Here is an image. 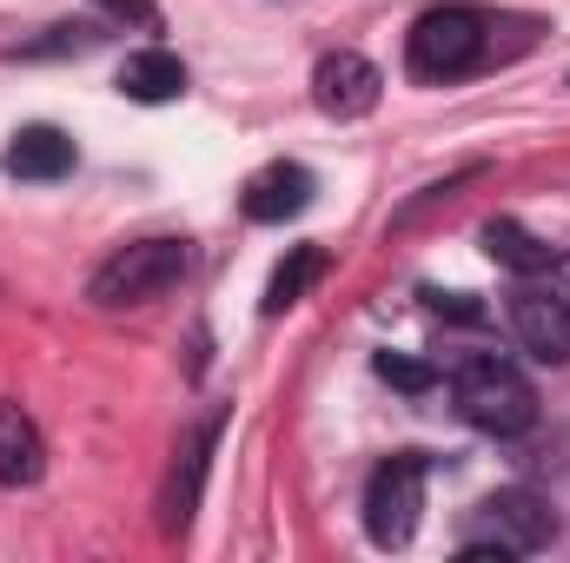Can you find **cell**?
<instances>
[{
  "mask_svg": "<svg viewBox=\"0 0 570 563\" xmlns=\"http://www.w3.org/2000/svg\"><path fill=\"white\" fill-rule=\"evenodd\" d=\"M451 398H458L464 424H478V431H491V437H518V431L538 424V392H531V378H524L511 358H498V352L458 358V365H451Z\"/></svg>",
  "mask_w": 570,
  "mask_h": 563,
  "instance_id": "6da1fadb",
  "label": "cell"
},
{
  "mask_svg": "<svg viewBox=\"0 0 570 563\" xmlns=\"http://www.w3.org/2000/svg\"><path fill=\"white\" fill-rule=\"evenodd\" d=\"M186 266H193V253H186V239H134V246H120L94 285H87V298L100 305V312H134V305H153V298H166L173 285L186 279Z\"/></svg>",
  "mask_w": 570,
  "mask_h": 563,
  "instance_id": "7a4b0ae2",
  "label": "cell"
},
{
  "mask_svg": "<svg viewBox=\"0 0 570 563\" xmlns=\"http://www.w3.org/2000/svg\"><path fill=\"white\" fill-rule=\"evenodd\" d=\"M551 537H558V517H551L544 497H531V491H498V497L478 504V524H471V537L458 544V557L464 563L531 557V551H544Z\"/></svg>",
  "mask_w": 570,
  "mask_h": 563,
  "instance_id": "3957f363",
  "label": "cell"
},
{
  "mask_svg": "<svg viewBox=\"0 0 570 563\" xmlns=\"http://www.w3.org/2000/svg\"><path fill=\"white\" fill-rule=\"evenodd\" d=\"M425 477L431 464L419 451H399V457H385L372 471V484H365V531H372L379 551H405L412 544L419 511H425Z\"/></svg>",
  "mask_w": 570,
  "mask_h": 563,
  "instance_id": "277c9868",
  "label": "cell"
},
{
  "mask_svg": "<svg viewBox=\"0 0 570 563\" xmlns=\"http://www.w3.org/2000/svg\"><path fill=\"white\" fill-rule=\"evenodd\" d=\"M478 60H484V13H471V7H431L405 40L412 80H458Z\"/></svg>",
  "mask_w": 570,
  "mask_h": 563,
  "instance_id": "5b68a950",
  "label": "cell"
},
{
  "mask_svg": "<svg viewBox=\"0 0 570 563\" xmlns=\"http://www.w3.org/2000/svg\"><path fill=\"white\" fill-rule=\"evenodd\" d=\"M511 332L538 365H570V298L558 285H518L511 292Z\"/></svg>",
  "mask_w": 570,
  "mask_h": 563,
  "instance_id": "8992f818",
  "label": "cell"
},
{
  "mask_svg": "<svg viewBox=\"0 0 570 563\" xmlns=\"http://www.w3.org/2000/svg\"><path fill=\"white\" fill-rule=\"evenodd\" d=\"M379 67L365 60V53H325L318 67H312V100L332 113V120H358V113H372L379 107Z\"/></svg>",
  "mask_w": 570,
  "mask_h": 563,
  "instance_id": "52a82bcc",
  "label": "cell"
},
{
  "mask_svg": "<svg viewBox=\"0 0 570 563\" xmlns=\"http://www.w3.org/2000/svg\"><path fill=\"white\" fill-rule=\"evenodd\" d=\"M312 192H318V179L305 172V166H292V159H273L266 172H253L246 179V219L253 226H285V219H298L305 206H312Z\"/></svg>",
  "mask_w": 570,
  "mask_h": 563,
  "instance_id": "ba28073f",
  "label": "cell"
},
{
  "mask_svg": "<svg viewBox=\"0 0 570 563\" xmlns=\"http://www.w3.org/2000/svg\"><path fill=\"white\" fill-rule=\"evenodd\" d=\"M213 437H219V424H193V431H186V444H179V457H173V471H166V491H159V524H166V531H186V517H193V504H199V484H206Z\"/></svg>",
  "mask_w": 570,
  "mask_h": 563,
  "instance_id": "9c48e42d",
  "label": "cell"
},
{
  "mask_svg": "<svg viewBox=\"0 0 570 563\" xmlns=\"http://www.w3.org/2000/svg\"><path fill=\"white\" fill-rule=\"evenodd\" d=\"M120 93L140 100V107H166V100H179V93H186V67H179V53H166V47H140V53H127V60H120Z\"/></svg>",
  "mask_w": 570,
  "mask_h": 563,
  "instance_id": "30bf717a",
  "label": "cell"
},
{
  "mask_svg": "<svg viewBox=\"0 0 570 563\" xmlns=\"http://www.w3.org/2000/svg\"><path fill=\"white\" fill-rule=\"evenodd\" d=\"M40 471H47V444H40L33 418L0 398V484L20 491V484H40Z\"/></svg>",
  "mask_w": 570,
  "mask_h": 563,
  "instance_id": "8fae6325",
  "label": "cell"
},
{
  "mask_svg": "<svg viewBox=\"0 0 570 563\" xmlns=\"http://www.w3.org/2000/svg\"><path fill=\"white\" fill-rule=\"evenodd\" d=\"M7 172L13 179H67L73 172V140L60 127H20L7 146Z\"/></svg>",
  "mask_w": 570,
  "mask_h": 563,
  "instance_id": "7c38bea8",
  "label": "cell"
},
{
  "mask_svg": "<svg viewBox=\"0 0 570 563\" xmlns=\"http://www.w3.org/2000/svg\"><path fill=\"white\" fill-rule=\"evenodd\" d=\"M484 253H491L498 266L524 273V279H538V273H551V266H558V253H551L538 233H524L518 219H491V226H484Z\"/></svg>",
  "mask_w": 570,
  "mask_h": 563,
  "instance_id": "4fadbf2b",
  "label": "cell"
},
{
  "mask_svg": "<svg viewBox=\"0 0 570 563\" xmlns=\"http://www.w3.org/2000/svg\"><path fill=\"white\" fill-rule=\"evenodd\" d=\"M325 273V253L318 246H298L292 259H285L279 273H273V285H266V318H279V312H292L298 298H305V285Z\"/></svg>",
  "mask_w": 570,
  "mask_h": 563,
  "instance_id": "5bb4252c",
  "label": "cell"
},
{
  "mask_svg": "<svg viewBox=\"0 0 570 563\" xmlns=\"http://www.w3.org/2000/svg\"><path fill=\"white\" fill-rule=\"evenodd\" d=\"M379 372H385L392 385H405V392H425V385H431V372H425V365H412V358H392V352L379 358Z\"/></svg>",
  "mask_w": 570,
  "mask_h": 563,
  "instance_id": "9a60e30c",
  "label": "cell"
},
{
  "mask_svg": "<svg viewBox=\"0 0 570 563\" xmlns=\"http://www.w3.org/2000/svg\"><path fill=\"white\" fill-rule=\"evenodd\" d=\"M425 305L438 318H484V305H471L464 292H425Z\"/></svg>",
  "mask_w": 570,
  "mask_h": 563,
  "instance_id": "2e32d148",
  "label": "cell"
},
{
  "mask_svg": "<svg viewBox=\"0 0 570 563\" xmlns=\"http://www.w3.org/2000/svg\"><path fill=\"white\" fill-rule=\"evenodd\" d=\"M114 20H134V27H159V13H153V0H100Z\"/></svg>",
  "mask_w": 570,
  "mask_h": 563,
  "instance_id": "e0dca14e",
  "label": "cell"
},
{
  "mask_svg": "<svg viewBox=\"0 0 570 563\" xmlns=\"http://www.w3.org/2000/svg\"><path fill=\"white\" fill-rule=\"evenodd\" d=\"M551 285H558V292L570 298V259H558V266H551Z\"/></svg>",
  "mask_w": 570,
  "mask_h": 563,
  "instance_id": "ac0fdd59",
  "label": "cell"
}]
</instances>
